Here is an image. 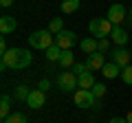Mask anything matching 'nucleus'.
<instances>
[{"mask_svg":"<svg viewBox=\"0 0 132 123\" xmlns=\"http://www.w3.org/2000/svg\"><path fill=\"white\" fill-rule=\"evenodd\" d=\"M33 64V53L24 51V48H9L7 53H2V64L0 68H13V71H22V68H29Z\"/></svg>","mask_w":132,"mask_h":123,"instance_id":"nucleus-1","label":"nucleus"},{"mask_svg":"<svg viewBox=\"0 0 132 123\" xmlns=\"http://www.w3.org/2000/svg\"><path fill=\"white\" fill-rule=\"evenodd\" d=\"M53 44H55V40H53V33L48 29H42V31H35L29 35V46L35 51H48Z\"/></svg>","mask_w":132,"mask_h":123,"instance_id":"nucleus-2","label":"nucleus"},{"mask_svg":"<svg viewBox=\"0 0 132 123\" xmlns=\"http://www.w3.org/2000/svg\"><path fill=\"white\" fill-rule=\"evenodd\" d=\"M112 29H114V24L110 22L108 18H95V20H90V22H88L90 35H93V38H97V40L108 38V35L112 33Z\"/></svg>","mask_w":132,"mask_h":123,"instance_id":"nucleus-3","label":"nucleus"},{"mask_svg":"<svg viewBox=\"0 0 132 123\" xmlns=\"http://www.w3.org/2000/svg\"><path fill=\"white\" fill-rule=\"evenodd\" d=\"M57 86H60V90H64V92H75V90L79 88V84H77V75L73 71L60 73V77H57Z\"/></svg>","mask_w":132,"mask_h":123,"instance_id":"nucleus-4","label":"nucleus"},{"mask_svg":"<svg viewBox=\"0 0 132 123\" xmlns=\"http://www.w3.org/2000/svg\"><path fill=\"white\" fill-rule=\"evenodd\" d=\"M73 101H75V106H79V108H93L95 106V95L90 92V90H81L77 88L75 90V95H73Z\"/></svg>","mask_w":132,"mask_h":123,"instance_id":"nucleus-5","label":"nucleus"},{"mask_svg":"<svg viewBox=\"0 0 132 123\" xmlns=\"http://www.w3.org/2000/svg\"><path fill=\"white\" fill-rule=\"evenodd\" d=\"M55 44L62 48V51H71V48L77 44L75 31H62L60 35H55Z\"/></svg>","mask_w":132,"mask_h":123,"instance_id":"nucleus-6","label":"nucleus"},{"mask_svg":"<svg viewBox=\"0 0 132 123\" xmlns=\"http://www.w3.org/2000/svg\"><path fill=\"white\" fill-rule=\"evenodd\" d=\"M130 57H132V53L126 51L123 46H117V48L112 51V61L117 64L119 68H121V71H123L126 66H130Z\"/></svg>","mask_w":132,"mask_h":123,"instance_id":"nucleus-7","label":"nucleus"},{"mask_svg":"<svg viewBox=\"0 0 132 123\" xmlns=\"http://www.w3.org/2000/svg\"><path fill=\"white\" fill-rule=\"evenodd\" d=\"M106 18L110 20V22L114 24V27H119V24L123 22V20H126V7L121 5V2H117V5H112L108 9V15H106Z\"/></svg>","mask_w":132,"mask_h":123,"instance_id":"nucleus-8","label":"nucleus"},{"mask_svg":"<svg viewBox=\"0 0 132 123\" xmlns=\"http://www.w3.org/2000/svg\"><path fill=\"white\" fill-rule=\"evenodd\" d=\"M44 103H46V92H44V90H40V88L31 90V95H29V99H27V106H29V108L40 110Z\"/></svg>","mask_w":132,"mask_h":123,"instance_id":"nucleus-9","label":"nucleus"},{"mask_svg":"<svg viewBox=\"0 0 132 123\" xmlns=\"http://www.w3.org/2000/svg\"><path fill=\"white\" fill-rule=\"evenodd\" d=\"M84 64H86V68H88V71L90 73H93V71H101V68H104L106 66V59H104V53H93V55H88V57H86V61H84Z\"/></svg>","mask_w":132,"mask_h":123,"instance_id":"nucleus-10","label":"nucleus"},{"mask_svg":"<svg viewBox=\"0 0 132 123\" xmlns=\"http://www.w3.org/2000/svg\"><path fill=\"white\" fill-rule=\"evenodd\" d=\"M15 27H18V22H15L13 15H2V18H0V33H2V35L13 33Z\"/></svg>","mask_w":132,"mask_h":123,"instance_id":"nucleus-11","label":"nucleus"},{"mask_svg":"<svg viewBox=\"0 0 132 123\" xmlns=\"http://www.w3.org/2000/svg\"><path fill=\"white\" fill-rule=\"evenodd\" d=\"M128 38H130L128 31H126V29H121V27H114L112 33H110V40H112L117 46H126V44H128Z\"/></svg>","mask_w":132,"mask_h":123,"instance_id":"nucleus-12","label":"nucleus"},{"mask_svg":"<svg viewBox=\"0 0 132 123\" xmlns=\"http://www.w3.org/2000/svg\"><path fill=\"white\" fill-rule=\"evenodd\" d=\"M77 84H79V88L81 90H93V86L97 84V81H95V77H93V73H84V75H79L77 77Z\"/></svg>","mask_w":132,"mask_h":123,"instance_id":"nucleus-13","label":"nucleus"},{"mask_svg":"<svg viewBox=\"0 0 132 123\" xmlns=\"http://www.w3.org/2000/svg\"><path fill=\"white\" fill-rule=\"evenodd\" d=\"M119 73H121V68H119L114 61H110V64H106V66L101 68V75H104L106 79H117Z\"/></svg>","mask_w":132,"mask_h":123,"instance_id":"nucleus-14","label":"nucleus"},{"mask_svg":"<svg viewBox=\"0 0 132 123\" xmlns=\"http://www.w3.org/2000/svg\"><path fill=\"white\" fill-rule=\"evenodd\" d=\"M57 64H60V66L64 68V71H71V68L75 66V55H73L71 51H64V53H62V57H60V61H57Z\"/></svg>","mask_w":132,"mask_h":123,"instance_id":"nucleus-15","label":"nucleus"},{"mask_svg":"<svg viewBox=\"0 0 132 123\" xmlns=\"http://www.w3.org/2000/svg\"><path fill=\"white\" fill-rule=\"evenodd\" d=\"M9 114H11V97L2 95V99H0V117H2V121H5Z\"/></svg>","mask_w":132,"mask_h":123,"instance_id":"nucleus-16","label":"nucleus"},{"mask_svg":"<svg viewBox=\"0 0 132 123\" xmlns=\"http://www.w3.org/2000/svg\"><path fill=\"white\" fill-rule=\"evenodd\" d=\"M79 46H81V51H84V53L93 55V53H97V40H95V38H86V40H81V42H79Z\"/></svg>","mask_w":132,"mask_h":123,"instance_id":"nucleus-17","label":"nucleus"},{"mask_svg":"<svg viewBox=\"0 0 132 123\" xmlns=\"http://www.w3.org/2000/svg\"><path fill=\"white\" fill-rule=\"evenodd\" d=\"M60 9H62V13H75L79 9V0H62Z\"/></svg>","mask_w":132,"mask_h":123,"instance_id":"nucleus-18","label":"nucleus"},{"mask_svg":"<svg viewBox=\"0 0 132 123\" xmlns=\"http://www.w3.org/2000/svg\"><path fill=\"white\" fill-rule=\"evenodd\" d=\"M2 123H29V119H27L24 112H11Z\"/></svg>","mask_w":132,"mask_h":123,"instance_id":"nucleus-19","label":"nucleus"},{"mask_svg":"<svg viewBox=\"0 0 132 123\" xmlns=\"http://www.w3.org/2000/svg\"><path fill=\"white\" fill-rule=\"evenodd\" d=\"M48 31H51L53 35H60L62 31H64V22H62V18H53L51 22H48Z\"/></svg>","mask_w":132,"mask_h":123,"instance_id":"nucleus-20","label":"nucleus"},{"mask_svg":"<svg viewBox=\"0 0 132 123\" xmlns=\"http://www.w3.org/2000/svg\"><path fill=\"white\" fill-rule=\"evenodd\" d=\"M62 53H64V51H62V48L57 46V44H53V46L46 51V59H48V61H60Z\"/></svg>","mask_w":132,"mask_h":123,"instance_id":"nucleus-21","label":"nucleus"},{"mask_svg":"<svg viewBox=\"0 0 132 123\" xmlns=\"http://www.w3.org/2000/svg\"><path fill=\"white\" fill-rule=\"evenodd\" d=\"M29 95H31V90H29L27 88V86H18V88H15V99H18V101H27L29 99Z\"/></svg>","mask_w":132,"mask_h":123,"instance_id":"nucleus-22","label":"nucleus"},{"mask_svg":"<svg viewBox=\"0 0 132 123\" xmlns=\"http://www.w3.org/2000/svg\"><path fill=\"white\" fill-rule=\"evenodd\" d=\"M106 90H108V88H106L104 84H95V86H93V90H90V92H93V95H95V99H101V97L106 95Z\"/></svg>","mask_w":132,"mask_h":123,"instance_id":"nucleus-23","label":"nucleus"},{"mask_svg":"<svg viewBox=\"0 0 132 123\" xmlns=\"http://www.w3.org/2000/svg\"><path fill=\"white\" fill-rule=\"evenodd\" d=\"M121 79H123V84L132 86V66H126V68L121 71Z\"/></svg>","mask_w":132,"mask_h":123,"instance_id":"nucleus-24","label":"nucleus"},{"mask_svg":"<svg viewBox=\"0 0 132 123\" xmlns=\"http://www.w3.org/2000/svg\"><path fill=\"white\" fill-rule=\"evenodd\" d=\"M108 48H110V40H108V38L97 40V51H99V53H106Z\"/></svg>","mask_w":132,"mask_h":123,"instance_id":"nucleus-25","label":"nucleus"},{"mask_svg":"<svg viewBox=\"0 0 132 123\" xmlns=\"http://www.w3.org/2000/svg\"><path fill=\"white\" fill-rule=\"evenodd\" d=\"M71 71L75 73L77 77H79V75H84V73H88V68H86V64H75V66H73Z\"/></svg>","mask_w":132,"mask_h":123,"instance_id":"nucleus-26","label":"nucleus"},{"mask_svg":"<svg viewBox=\"0 0 132 123\" xmlns=\"http://www.w3.org/2000/svg\"><path fill=\"white\" fill-rule=\"evenodd\" d=\"M38 88H40V90H44V92H46V90L51 88V81H48V79H42V81H40V86H38Z\"/></svg>","mask_w":132,"mask_h":123,"instance_id":"nucleus-27","label":"nucleus"},{"mask_svg":"<svg viewBox=\"0 0 132 123\" xmlns=\"http://www.w3.org/2000/svg\"><path fill=\"white\" fill-rule=\"evenodd\" d=\"M0 51H2V53H7V51H9V48H7V40H5V35L0 38Z\"/></svg>","mask_w":132,"mask_h":123,"instance_id":"nucleus-28","label":"nucleus"},{"mask_svg":"<svg viewBox=\"0 0 132 123\" xmlns=\"http://www.w3.org/2000/svg\"><path fill=\"white\" fill-rule=\"evenodd\" d=\"M108 123H128V121H126V119H119V117H114V119H110Z\"/></svg>","mask_w":132,"mask_h":123,"instance_id":"nucleus-29","label":"nucleus"},{"mask_svg":"<svg viewBox=\"0 0 132 123\" xmlns=\"http://www.w3.org/2000/svg\"><path fill=\"white\" fill-rule=\"evenodd\" d=\"M0 5H2V7L7 9V7H11V5H13V0H0Z\"/></svg>","mask_w":132,"mask_h":123,"instance_id":"nucleus-30","label":"nucleus"},{"mask_svg":"<svg viewBox=\"0 0 132 123\" xmlns=\"http://www.w3.org/2000/svg\"><path fill=\"white\" fill-rule=\"evenodd\" d=\"M126 121H128V123H132V112H128V114H126Z\"/></svg>","mask_w":132,"mask_h":123,"instance_id":"nucleus-31","label":"nucleus"},{"mask_svg":"<svg viewBox=\"0 0 132 123\" xmlns=\"http://www.w3.org/2000/svg\"><path fill=\"white\" fill-rule=\"evenodd\" d=\"M130 15H132V7H130Z\"/></svg>","mask_w":132,"mask_h":123,"instance_id":"nucleus-32","label":"nucleus"}]
</instances>
